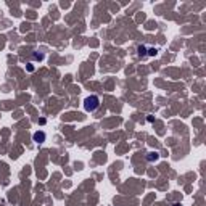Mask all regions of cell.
Masks as SVG:
<instances>
[{
    "mask_svg": "<svg viewBox=\"0 0 206 206\" xmlns=\"http://www.w3.org/2000/svg\"><path fill=\"white\" fill-rule=\"evenodd\" d=\"M98 106H100V98L97 95H90L84 100V108H85V111H89V113H93Z\"/></svg>",
    "mask_w": 206,
    "mask_h": 206,
    "instance_id": "1",
    "label": "cell"
},
{
    "mask_svg": "<svg viewBox=\"0 0 206 206\" xmlns=\"http://www.w3.org/2000/svg\"><path fill=\"white\" fill-rule=\"evenodd\" d=\"M45 139H47V135H45L44 131H37V132H34V135H32V140L36 142V143H44Z\"/></svg>",
    "mask_w": 206,
    "mask_h": 206,
    "instance_id": "2",
    "label": "cell"
},
{
    "mask_svg": "<svg viewBox=\"0 0 206 206\" xmlns=\"http://www.w3.org/2000/svg\"><path fill=\"white\" fill-rule=\"evenodd\" d=\"M137 50H139V57L140 58H147V53H145V51H147V47H145V45H139V49H137Z\"/></svg>",
    "mask_w": 206,
    "mask_h": 206,
    "instance_id": "3",
    "label": "cell"
},
{
    "mask_svg": "<svg viewBox=\"0 0 206 206\" xmlns=\"http://www.w3.org/2000/svg\"><path fill=\"white\" fill-rule=\"evenodd\" d=\"M158 158H160V154H158L156 152H152V153H148V156H147V160L150 161V163H153V161H156Z\"/></svg>",
    "mask_w": 206,
    "mask_h": 206,
    "instance_id": "4",
    "label": "cell"
},
{
    "mask_svg": "<svg viewBox=\"0 0 206 206\" xmlns=\"http://www.w3.org/2000/svg\"><path fill=\"white\" fill-rule=\"evenodd\" d=\"M158 53V49H148V53H147V57H154V55Z\"/></svg>",
    "mask_w": 206,
    "mask_h": 206,
    "instance_id": "5",
    "label": "cell"
},
{
    "mask_svg": "<svg viewBox=\"0 0 206 206\" xmlns=\"http://www.w3.org/2000/svg\"><path fill=\"white\" fill-rule=\"evenodd\" d=\"M32 57H34V60H39V61H40V60H44V55H42V53H34Z\"/></svg>",
    "mask_w": 206,
    "mask_h": 206,
    "instance_id": "6",
    "label": "cell"
},
{
    "mask_svg": "<svg viewBox=\"0 0 206 206\" xmlns=\"http://www.w3.org/2000/svg\"><path fill=\"white\" fill-rule=\"evenodd\" d=\"M174 206H182V205H180V203H175V205H174Z\"/></svg>",
    "mask_w": 206,
    "mask_h": 206,
    "instance_id": "7",
    "label": "cell"
}]
</instances>
